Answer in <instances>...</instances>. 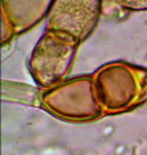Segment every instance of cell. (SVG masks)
I'll use <instances>...</instances> for the list:
<instances>
[{"mask_svg":"<svg viewBox=\"0 0 147 155\" xmlns=\"http://www.w3.org/2000/svg\"><path fill=\"white\" fill-rule=\"evenodd\" d=\"M75 39L48 30L31 54L30 71L36 83L45 88L56 85L70 70L77 47Z\"/></svg>","mask_w":147,"mask_h":155,"instance_id":"1","label":"cell"},{"mask_svg":"<svg viewBox=\"0 0 147 155\" xmlns=\"http://www.w3.org/2000/svg\"><path fill=\"white\" fill-rule=\"evenodd\" d=\"M100 11L101 0H53L48 13V30L80 43L94 28Z\"/></svg>","mask_w":147,"mask_h":155,"instance_id":"2","label":"cell"},{"mask_svg":"<svg viewBox=\"0 0 147 155\" xmlns=\"http://www.w3.org/2000/svg\"><path fill=\"white\" fill-rule=\"evenodd\" d=\"M93 85L101 109L110 111L128 109L141 97L143 89L136 70L116 65L102 69Z\"/></svg>","mask_w":147,"mask_h":155,"instance_id":"3","label":"cell"},{"mask_svg":"<svg viewBox=\"0 0 147 155\" xmlns=\"http://www.w3.org/2000/svg\"><path fill=\"white\" fill-rule=\"evenodd\" d=\"M44 96L49 110L70 119H89L98 114L101 106L97 101L94 85L90 80L77 79L72 83L52 87Z\"/></svg>","mask_w":147,"mask_h":155,"instance_id":"4","label":"cell"},{"mask_svg":"<svg viewBox=\"0 0 147 155\" xmlns=\"http://www.w3.org/2000/svg\"><path fill=\"white\" fill-rule=\"evenodd\" d=\"M122 8L130 11H145L147 9V0H115Z\"/></svg>","mask_w":147,"mask_h":155,"instance_id":"5","label":"cell"}]
</instances>
